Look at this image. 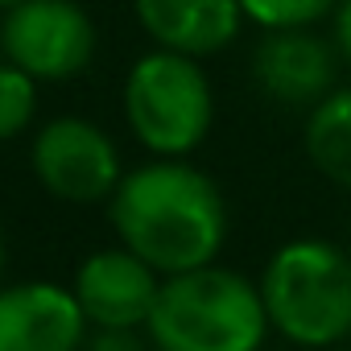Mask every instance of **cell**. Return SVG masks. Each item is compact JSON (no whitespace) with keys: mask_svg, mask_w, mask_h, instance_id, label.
Masks as SVG:
<instances>
[{"mask_svg":"<svg viewBox=\"0 0 351 351\" xmlns=\"http://www.w3.org/2000/svg\"><path fill=\"white\" fill-rule=\"evenodd\" d=\"M339 62L335 42L310 29H269L252 50V79L269 99L310 112L335 91Z\"/></svg>","mask_w":351,"mask_h":351,"instance_id":"8","label":"cell"},{"mask_svg":"<svg viewBox=\"0 0 351 351\" xmlns=\"http://www.w3.org/2000/svg\"><path fill=\"white\" fill-rule=\"evenodd\" d=\"M347 256H351V228H347Z\"/></svg>","mask_w":351,"mask_h":351,"instance_id":"18","label":"cell"},{"mask_svg":"<svg viewBox=\"0 0 351 351\" xmlns=\"http://www.w3.org/2000/svg\"><path fill=\"white\" fill-rule=\"evenodd\" d=\"M269 326L293 347H335L351 339V256L330 240H289L261 277Z\"/></svg>","mask_w":351,"mask_h":351,"instance_id":"3","label":"cell"},{"mask_svg":"<svg viewBox=\"0 0 351 351\" xmlns=\"http://www.w3.org/2000/svg\"><path fill=\"white\" fill-rule=\"evenodd\" d=\"M91 351H136V343L128 339V330H104V339Z\"/></svg>","mask_w":351,"mask_h":351,"instance_id":"15","label":"cell"},{"mask_svg":"<svg viewBox=\"0 0 351 351\" xmlns=\"http://www.w3.org/2000/svg\"><path fill=\"white\" fill-rule=\"evenodd\" d=\"M244 21L269 29H310L339 9V0H240Z\"/></svg>","mask_w":351,"mask_h":351,"instance_id":"12","label":"cell"},{"mask_svg":"<svg viewBox=\"0 0 351 351\" xmlns=\"http://www.w3.org/2000/svg\"><path fill=\"white\" fill-rule=\"evenodd\" d=\"M141 29L173 54L207 58L236 42L244 25L240 0H132Z\"/></svg>","mask_w":351,"mask_h":351,"instance_id":"10","label":"cell"},{"mask_svg":"<svg viewBox=\"0 0 351 351\" xmlns=\"http://www.w3.org/2000/svg\"><path fill=\"white\" fill-rule=\"evenodd\" d=\"M335 50L351 66V0H339V9H335Z\"/></svg>","mask_w":351,"mask_h":351,"instance_id":"14","label":"cell"},{"mask_svg":"<svg viewBox=\"0 0 351 351\" xmlns=\"http://www.w3.org/2000/svg\"><path fill=\"white\" fill-rule=\"evenodd\" d=\"M347 351H351V347H347Z\"/></svg>","mask_w":351,"mask_h":351,"instance_id":"19","label":"cell"},{"mask_svg":"<svg viewBox=\"0 0 351 351\" xmlns=\"http://www.w3.org/2000/svg\"><path fill=\"white\" fill-rule=\"evenodd\" d=\"M124 120L153 157L195 153L215 120L211 79L203 75L199 58L161 46L136 58L124 79Z\"/></svg>","mask_w":351,"mask_h":351,"instance_id":"4","label":"cell"},{"mask_svg":"<svg viewBox=\"0 0 351 351\" xmlns=\"http://www.w3.org/2000/svg\"><path fill=\"white\" fill-rule=\"evenodd\" d=\"M0 273H5V228H0Z\"/></svg>","mask_w":351,"mask_h":351,"instance_id":"16","label":"cell"},{"mask_svg":"<svg viewBox=\"0 0 351 351\" xmlns=\"http://www.w3.org/2000/svg\"><path fill=\"white\" fill-rule=\"evenodd\" d=\"M108 207L120 244L161 277L215 265L228 236L219 186L182 157H153L128 169Z\"/></svg>","mask_w":351,"mask_h":351,"instance_id":"1","label":"cell"},{"mask_svg":"<svg viewBox=\"0 0 351 351\" xmlns=\"http://www.w3.org/2000/svg\"><path fill=\"white\" fill-rule=\"evenodd\" d=\"M29 161L38 182L62 203H104L124 178L112 136L83 116H58L42 124Z\"/></svg>","mask_w":351,"mask_h":351,"instance_id":"6","label":"cell"},{"mask_svg":"<svg viewBox=\"0 0 351 351\" xmlns=\"http://www.w3.org/2000/svg\"><path fill=\"white\" fill-rule=\"evenodd\" d=\"M34 108H38V79L13 62H0V141H13L21 128H29Z\"/></svg>","mask_w":351,"mask_h":351,"instance_id":"13","label":"cell"},{"mask_svg":"<svg viewBox=\"0 0 351 351\" xmlns=\"http://www.w3.org/2000/svg\"><path fill=\"white\" fill-rule=\"evenodd\" d=\"M87 314L75 293L50 281H21L0 289V351H79Z\"/></svg>","mask_w":351,"mask_h":351,"instance_id":"9","label":"cell"},{"mask_svg":"<svg viewBox=\"0 0 351 351\" xmlns=\"http://www.w3.org/2000/svg\"><path fill=\"white\" fill-rule=\"evenodd\" d=\"M13 5H21V0H0V9H5V13H9Z\"/></svg>","mask_w":351,"mask_h":351,"instance_id":"17","label":"cell"},{"mask_svg":"<svg viewBox=\"0 0 351 351\" xmlns=\"http://www.w3.org/2000/svg\"><path fill=\"white\" fill-rule=\"evenodd\" d=\"M306 157L322 178L351 191V87H335L306 116Z\"/></svg>","mask_w":351,"mask_h":351,"instance_id":"11","label":"cell"},{"mask_svg":"<svg viewBox=\"0 0 351 351\" xmlns=\"http://www.w3.org/2000/svg\"><path fill=\"white\" fill-rule=\"evenodd\" d=\"M161 273L145 265L136 252L120 248H99L91 252L79 273H75V302L87 314L91 326L99 330H136L149 322L157 293H161Z\"/></svg>","mask_w":351,"mask_h":351,"instance_id":"7","label":"cell"},{"mask_svg":"<svg viewBox=\"0 0 351 351\" xmlns=\"http://www.w3.org/2000/svg\"><path fill=\"white\" fill-rule=\"evenodd\" d=\"M145 330L157 351H261L273 326L261 285L223 265H203L161 281Z\"/></svg>","mask_w":351,"mask_h":351,"instance_id":"2","label":"cell"},{"mask_svg":"<svg viewBox=\"0 0 351 351\" xmlns=\"http://www.w3.org/2000/svg\"><path fill=\"white\" fill-rule=\"evenodd\" d=\"M0 46L34 79H75L95 54V25L75 0H21L5 13Z\"/></svg>","mask_w":351,"mask_h":351,"instance_id":"5","label":"cell"}]
</instances>
